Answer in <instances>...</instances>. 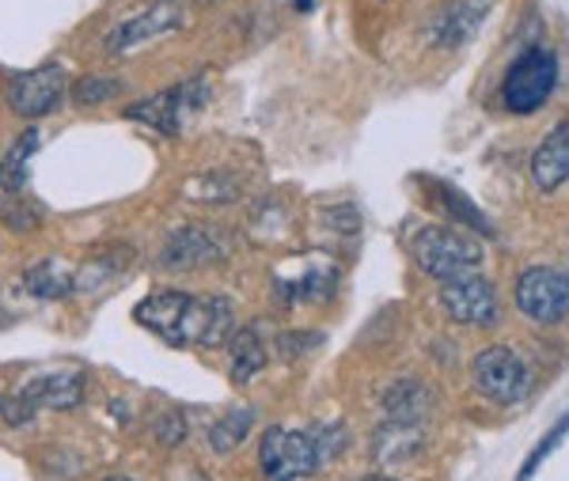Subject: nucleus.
Returning a JSON list of instances; mask_svg holds the SVG:
<instances>
[{
    "label": "nucleus",
    "instance_id": "f257e3e1",
    "mask_svg": "<svg viewBox=\"0 0 569 481\" xmlns=\"http://www.w3.org/2000/svg\"><path fill=\"white\" fill-rule=\"evenodd\" d=\"M133 319L168 345L217 349L236 334V311L224 295H190L160 289L133 308Z\"/></svg>",
    "mask_w": 569,
    "mask_h": 481
},
{
    "label": "nucleus",
    "instance_id": "f03ea898",
    "mask_svg": "<svg viewBox=\"0 0 569 481\" xmlns=\"http://www.w3.org/2000/svg\"><path fill=\"white\" fill-rule=\"evenodd\" d=\"M410 254H415L418 270L440 284L479 273V265H482V243L471 231L452 228V224L418 228L415 236H410Z\"/></svg>",
    "mask_w": 569,
    "mask_h": 481
},
{
    "label": "nucleus",
    "instance_id": "7ed1b4c3",
    "mask_svg": "<svg viewBox=\"0 0 569 481\" xmlns=\"http://www.w3.org/2000/svg\"><path fill=\"white\" fill-rule=\"evenodd\" d=\"M555 88H558V58L543 50V46H528L505 69L501 99L512 114H536L555 96Z\"/></svg>",
    "mask_w": 569,
    "mask_h": 481
},
{
    "label": "nucleus",
    "instance_id": "20e7f679",
    "mask_svg": "<svg viewBox=\"0 0 569 481\" xmlns=\"http://www.w3.org/2000/svg\"><path fill=\"white\" fill-rule=\"evenodd\" d=\"M475 391L498 405H520L531 394V368L528 360L509 345H486L471 360Z\"/></svg>",
    "mask_w": 569,
    "mask_h": 481
},
{
    "label": "nucleus",
    "instance_id": "39448f33",
    "mask_svg": "<svg viewBox=\"0 0 569 481\" xmlns=\"http://www.w3.org/2000/svg\"><path fill=\"white\" fill-rule=\"evenodd\" d=\"M512 303L536 327H555V322L569 319V273L550 270V265H528L517 277Z\"/></svg>",
    "mask_w": 569,
    "mask_h": 481
},
{
    "label": "nucleus",
    "instance_id": "423d86ee",
    "mask_svg": "<svg viewBox=\"0 0 569 481\" xmlns=\"http://www.w3.org/2000/svg\"><path fill=\"white\" fill-rule=\"evenodd\" d=\"M259 467L266 481H297L319 470V451L311 432H289L281 424L266 429L259 443Z\"/></svg>",
    "mask_w": 569,
    "mask_h": 481
},
{
    "label": "nucleus",
    "instance_id": "0eeeda50",
    "mask_svg": "<svg viewBox=\"0 0 569 481\" xmlns=\"http://www.w3.org/2000/svg\"><path fill=\"white\" fill-rule=\"evenodd\" d=\"M179 23H182L179 0H152V4L141 8V12L126 16L122 23L110 27L103 46L114 53V58H122V53H133V50H141V46L163 39V34L179 31Z\"/></svg>",
    "mask_w": 569,
    "mask_h": 481
},
{
    "label": "nucleus",
    "instance_id": "6e6552de",
    "mask_svg": "<svg viewBox=\"0 0 569 481\" xmlns=\"http://www.w3.org/2000/svg\"><path fill=\"white\" fill-rule=\"evenodd\" d=\"M437 300H440V311H445L452 322H463V327H493V322L501 319L498 289H493L482 273L440 284Z\"/></svg>",
    "mask_w": 569,
    "mask_h": 481
},
{
    "label": "nucleus",
    "instance_id": "1a4fd4ad",
    "mask_svg": "<svg viewBox=\"0 0 569 481\" xmlns=\"http://www.w3.org/2000/svg\"><path fill=\"white\" fill-rule=\"evenodd\" d=\"M66 88H69V80L61 64H39V69H31V72H16L4 88V99H8V107H12V114L42 118L61 103Z\"/></svg>",
    "mask_w": 569,
    "mask_h": 481
},
{
    "label": "nucleus",
    "instance_id": "9d476101",
    "mask_svg": "<svg viewBox=\"0 0 569 481\" xmlns=\"http://www.w3.org/2000/svg\"><path fill=\"white\" fill-rule=\"evenodd\" d=\"M209 91L201 88V80H187V84H176L168 91H156V96L141 99V103L126 107V118L130 122H141V126H152L160 129V133H179L182 129V118L190 114V110H198L206 103Z\"/></svg>",
    "mask_w": 569,
    "mask_h": 481
},
{
    "label": "nucleus",
    "instance_id": "9b49d317",
    "mask_svg": "<svg viewBox=\"0 0 569 481\" xmlns=\"http://www.w3.org/2000/svg\"><path fill=\"white\" fill-rule=\"evenodd\" d=\"M224 254H228L224 243H220L213 231L201 224H187L168 236V243H163V251H160V265L163 270L190 273V270H201V265L224 262Z\"/></svg>",
    "mask_w": 569,
    "mask_h": 481
},
{
    "label": "nucleus",
    "instance_id": "f8f14e48",
    "mask_svg": "<svg viewBox=\"0 0 569 481\" xmlns=\"http://www.w3.org/2000/svg\"><path fill=\"white\" fill-rule=\"evenodd\" d=\"M16 394L34 410L39 405L42 410H77L88 394V379L80 368H53V372H39L34 379H27Z\"/></svg>",
    "mask_w": 569,
    "mask_h": 481
},
{
    "label": "nucleus",
    "instance_id": "ddd939ff",
    "mask_svg": "<svg viewBox=\"0 0 569 481\" xmlns=\"http://www.w3.org/2000/svg\"><path fill=\"white\" fill-rule=\"evenodd\" d=\"M490 8H493V0H448L433 20H429V42L440 46V50L471 42L475 34L482 31Z\"/></svg>",
    "mask_w": 569,
    "mask_h": 481
},
{
    "label": "nucleus",
    "instance_id": "4468645a",
    "mask_svg": "<svg viewBox=\"0 0 569 481\" xmlns=\"http://www.w3.org/2000/svg\"><path fill=\"white\" fill-rule=\"evenodd\" d=\"M528 179L539 193H555L569 182V122H558L539 141L528 163Z\"/></svg>",
    "mask_w": 569,
    "mask_h": 481
},
{
    "label": "nucleus",
    "instance_id": "2eb2a0df",
    "mask_svg": "<svg viewBox=\"0 0 569 481\" xmlns=\"http://www.w3.org/2000/svg\"><path fill=\"white\" fill-rule=\"evenodd\" d=\"M426 443V432H421L418 421H395L383 418L372 432V459L380 467H395V462H410Z\"/></svg>",
    "mask_w": 569,
    "mask_h": 481
},
{
    "label": "nucleus",
    "instance_id": "dca6fc26",
    "mask_svg": "<svg viewBox=\"0 0 569 481\" xmlns=\"http://www.w3.org/2000/svg\"><path fill=\"white\" fill-rule=\"evenodd\" d=\"M23 289L34 300H66V295H77V270H66L58 258H42L23 270Z\"/></svg>",
    "mask_w": 569,
    "mask_h": 481
},
{
    "label": "nucleus",
    "instance_id": "f3484780",
    "mask_svg": "<svg viewBox=\"0 0 569 481\" xmlns=\"http://www.w3.org/2000/svg\"><path fill=\"white\" fill-rule=\"evenodd\" d=\"M383 413L395 421H426V413L433 410V394H429L426 383H418V379H399V383H391L388 391L380 398Z\"/></svg>",
    "mask_w": 569,
    "mask_h": 481
},
{
    "label": "nucleus",
    "instance_id": "a211bd4d",
    "mask_svg": "<svg viewBox=\"0 0 569 481\" xmlns=\"http://www.w3.org/2000/svg\"><path fill=\"white\" fill-rule=\"evenodd\" d=\"M228 345H232V379L236 383H251L254 375L266 368V338H262V322H251V327L236 330L232 338H228Z\"/></svg>",
    "mask_w": 569,
    "mask_h": 481
},
{
    "label": "nucleus",
    "instance_id": "6ab92c4d",
    "mask_svg": "<svg viewBox=\"0 0 569 481\" xmlns=\"http://www.w3.org/2000/svg\"><path fill=\"white\" fill-rule=\"evenodd\" d=\"M42 137L34 126H27L20 137L12 141L4 156H0V190L4 193H20L27 187V163H31V156L39 152Z\"/></svg>",
    "mask_w": 569,
    "mask_h": 481
},
{
    "label": "nucleus",
    "instance_id": "aec40b11",
    "mask_svg": "<svg viewBox=\"0 0 569 481\" xmlns=\"http://www.w3.org/2000/svg\"><path fill=\"white\" fill-rule=\"evenodd\" d=\"M251 424H254L251 405H236V410H228L220 421H213V429H209V443H213L217 455H228V451L240 448V443L247 440V432H251Z\"/></svg>",
    "mask_w": 569,
    "mask_h": 481
},
{
    "label": "nucleus",
    "instance_id": "412c9836",
    "mask_svg": "<svg viewBox=\"0 0 569 481\" xmlns=\"http://www.w3.org/2000/svg\"><path fill=\"white\" fill-rule=\"evenodd\" d=\"M122 258H130L126 251H118V254H103V258H91V262H84L77 270V292H96V289H103V284L114 281L118 273V265H122Z\"/></svg>",
    "mask_w": 569,
    "mask_h": 481
},
{
    "label": "nucleus",
    "instance_id": "4be33fe9",
    "mask_svg": "<svg viewBox=\"0 0 569 481\" xmlns=\"http://www.w3.org/2000/svg\"><path fill=\"white\" fill-rule=\"evenodd\" d=\"M566 432H569V413H562V418H558V421H555V429H550V432H547V437H543V440H539V443H536V448H531V455L525 459V467H520V474H517V481H531V478H536V470H539V467H543V462L550 459V451H555V448H558V443H562V440H566Z\"/></svg>",
    "mask_w": 569,
    "mask_h": 481
},
{
    "label": "nucleus",
    "instance_id": "5701e85b",
    "mask_svg": "<svg viewBox=\"0 0 569 481\" xmlns=\"http://www.w3.org/2000/svg\"><path fill=\"white\" fill-rule=\"evenodd\" d=\"M122 88L126 84L118 77H84L72 84V99H77L80 107H99V103H107V99H114Z\"/></svg>",
    "mask_w": 569,
    "mask_h": 481
},
{
    "label": "nucleus",
    "instance_id": "b1692460",
    "mask_svg": "<svg viewBox=\"0 0 569 481\" xmlns=\"http://www.w3.org/2000/svg\"><path fill=\"white\" fill-rule=\"evenodd\" d=\"M311 440H316V451H319V467L330 459H338L342 455V448H346V429L338 421H327V424H316L311 429Z\"/></svg>",
    "mask_w": 569,
    "mask_h": 481
},
{
    "label": "nucleus",
    "instance_id": "393cba45",
    "mask_svg": "<svg viewBox=\"0 0 569 481\" xmlns=\"http://www.w3.org/2000/svg\"><path fill=\"white\" fill-rule=\"evenodd\" d=\"M156 437H160V443H168V448L187 437V421H182V413H163V418L156 421Z\"/></svg>",
    "mask_w": 569,
    "mask_h": 481
},
{
    "label": "nucleus",
    "instance_id": "a878e982",
    "mask_svg": "<svg viewBox=\"0 0 569 481\" xmlns=\"http://www.w3.org/2000/svg\"><path fill=\"white\" fill-rule=\"evenodd\" d=\"M0 413H4L8 424H27L34 418V405H27L20 394L16 398H0Z\"/></svg>",
    "mask_w": 569,
    "mask_h": 481
},
{
    "label": "nucleus",
    "instance_id": "bb28decb",
    "mask_svg": "<svg viewBox=\"0 0 569 481\" xmlns=\"http://www.w3.org/2000/svg\"><path fill=\"white\" fill-rule=\"evenodd\" d=\"M357 481H395L391 474H369V478H357Z\"/></svg>",
    "mask_w": 569,
    "mask_h": 481
},
{
    "label": "nucleus",
    "instance_id": "cd10ccee",
    "mask_svg": "<svg viewBox=\"0 0 569 481\" xmlns=\"http://www.w3.org/2000/svg\"><path fill=\"white\" fill-rule=\"evenodd\" d=\"M292 4H297V12H308V8H311V0H292Z\"/></svg>",
    "mask_w": 569,
    "mask_h": 481
},
{
    "label": "nucleus",
    "instance_id": "c85d7f7f",
    "mask_svg": "<svg viewBox=\"0 0 569 481\" xmlns=\"http://www.w3.org/2000/svg\"><path fill=\"white\" fill-rule=\"evenodd\" d=\"M103 481H133V478H126V474H107Z\"/></svg>",
    "mask_w": 569,
    "mask_h": 481
},
{
    "label": "nucleus",
    "instance_id": "c756f323",
    "mask_svg": "<svg viewBox=\"0 0 569 481\" xmlns=\"http://www.w3.org/2000/svg\"><path fill=\"white\" fill-rule=\"evenodd\" d=\"M566 273H569V270H566Z\"/></svg>",
    "mask_w": 569,
    "mask_h": 481
}]
</instances>
